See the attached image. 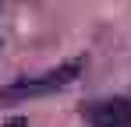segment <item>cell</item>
<instances>
[{
  "instance_id": "cell-1",
  "label": "cell",
  "mask_w": 131,
  "mask_h": 127,
  "mask_svg": "<svg viewBox=\"0 0 131 127\" xmlns=\"http://www.w3.org/2000/svg\"><path fill=\"white\" fill-rule=\"evenodd\" d=\"M78 74H82V60H71V64H64V67H57V71L39 74V78H21V81L0 88V103H18V99L50 95V92H57V88H67Z\"/></svg>"
},
{
  "instance_id": "cell-2",
  "label": "cell",
  "mask_w": 131,
  "mask_h": 127,
  "mask_svg": "<svg viewBox=\"0 0 131 127\" xmlns=\"http://www.w3.org/2000/svg\"><path fill=\"white\" fill-rule=\"evenodd\" d=\"M85 120L92 127H131V103L128 99H99L85 106Z\"/></svg>"
},
{
  "instance_id": "cell-3",
  "label": "cell",
  "mask_w": 131,
  "mask_h": 127,
  "mask_svg": "<svg viewBox=\"0 0 131 127\" xmlns=\"http://www.w3.org/2000/svg\"><path fill=\"white\" fill-rule=\"evenodd\" d=\"M7 127H28V124H25L21 117H14V120H7Z\"/></svg>"
}]
</instances>
